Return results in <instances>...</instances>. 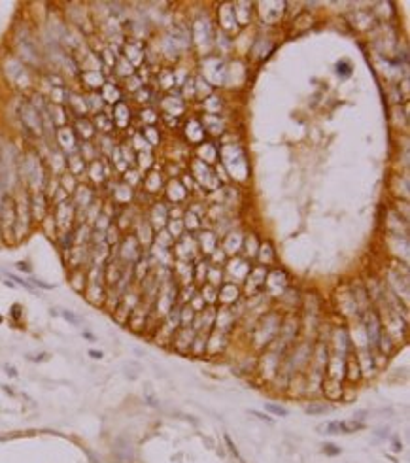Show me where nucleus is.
I'll return each instance as SVG.
<instances>
[{
  "label": "nucleus",
  "instance_id": "f257e3e1",
  "mask_svg": "<svg viewBox=\"0 0 410 463\" xmlns=\"http://www.w3.org/2000/svg\"><path fill=\"white\" fill-rule=\"evenodd\" d=\"M113 456L119 463H132L134 462V448H132V442L129 439H115L113 442Z\"/></svg>",
  "mask_w": 410,
  "mask_h": 463
},
{
  "label": "nucleus",
  "instance_id": "f03ea898",
  "mask_svg": "<svg viewBox=\"0 0 410 463\" xmlns=\"http://www.w3.org/2000/svg\"><path fill=\"white\" fill-rule=\"evenodd\" d=\"M367 427L365 421H357V420H344L340 421V433L342 435H350V433H357V431H363Z\"/></svg>",
  "mask_w": 410,
  "mask_h": 463
},
{
  "label": "nucleus",
  "instance_id": "7ed1b4c3",
  "mask_svg": "<svg viewBox=\"0 0 410 463\" xmlns=\"http://www.w3.org/2000/svg\"><path fill=\"white\" fill-rule=\"evenodd\" d=\"M316 429H318V433H320V435H342V433H340V420H333V421H325V423H320Z\"/></svg>",
  "mask_w": 410,
  "mask_h": 463
},
{
  "label": "nucleus",
  "instance_id": "20e7f679",
  "mask_svg": "<svg viewBox=\"0 0 410 463\" xmlns=\"http://www.w3.org/2000/svg\"><path fill=\"white\" fill-rule=\"evenodd\" d=\"M304 410H306V414H312V416H322V414L331 412V406L327 403H310Z\"/></svg>",
  "mask_w": 410,
  "mask_h": 463
},
{
  "label": "nucleus",
  "instance_id": "39448f33",
  "mask_svg": "<svg viewBox=\"0 0 410 463\" xmlns=\"http://www.w3.org/2000/svg\"><path fill=\"white\" fill-rule=\"evenodd\" d=\"M61 318L66 319V321H68V323H72V325H82V323H84V318H82V316H78L76 312L68 310V308H63V310H61Z\"/></svg>",
  "mask_w": 410,
  "mask_h": 463
},
{
  "label": "nucleus",
  "instance_id": "423d86ee",
  "mask_svg": "<svg viewBox=\"0 0 410 463\" xmlns=\"http://www.w3.org/2000/svg\"><path fill=\"white\" fill-rule=\"evenodd\" d=\"M265 408H267V412H270L272 416H280V418H285V416L289 414V410H287L285 406L276 405V403H267Z\"/></svg>",
  "mask_w": 410,
  "mask_h": 463
},
{
  "label": "nucleus",
  "instance_id": "0eeeda50",
  "mask_svg": "<svg viewBox=\"0 0 410 463\" xmlns=\"http://www.w3.org/2000/svg\"><path fill=\"white\" fill-rule=\"evenodd\" d=\"M144 401L148 403L150 406H153V408H157L159 406V399H157L155 391L151 390V386L150 384H146V388H144Z\"/></svg>",
  "mask_w": 410,
  "mask_h": 463
},
{
  "label": "nucleus",
  "instance_id": "6e6552de",
  "mask_svg": "<svg viewBox=\"0 0 410 463\" xmlns=\"http://www.w3.org/2000/svg\"><path fill=\"white\" fill-rule=\"evenodd\" d=\"M4 274L8 276V280L15 282V286H21V288H25L27 291H34V286H32L30 282H27V280H23V278H19V276L12 274V273H4Z\"/></svg>",
  "mask_w": 410,
  "mask_h": 463
},
{
  "label": "nucleus",
  "instance_id": "1a4fd4ad",
  "mask_svg": "<svg viewBox=\"0 0 410 463\" xmlns=\"http://www.w3.org/2000/svg\"><path fill=\"white\" fill-rule=\"evenodd\" d=\"M322 452H324L325 456H339L342 450H340V446L333 444V442H324V446H322Z\"/></svg>",
  "mask_w": 410,
  "mask_h": 463
},
{
  "label": "nucleus",
  "instance_id": "9d476101",
  "mask_svg": "<svg viewBox=\"0 0 410 463\" xmlns=\"http://www.w3.org/2000/svg\"><path fill=\"white\" fill-rule=\"evenodd\" d=\"M337 74L342 76V78H348V76L352 74V66H350L346 61H340L339 64H337Z\"/></svg>",
  "mask_w": 410,
  "mask_h": 463
},
{
  "label": "nucleus",
  "instance_id": "9b49d317",
  "mask_svg": "<svg viewBox=\"0 0 410 463\" xmlns=\"http://www.w3.org/2000/svg\"><path fill=\"white\" fill-rule=\"evenodd\" d=\"M250 414H252V416H255V418H259V420L267 421V423H270V425L274 423V418H272V416H269L267 412H259V410H250Z\"/></svg>",
  "mask_w": 410,
  "mask_h": 463
},
{
  "label": "nucleus",
  "instance_id": "f8f14e48",
  "mask_svg": "<svg viewBox=\"0 0 410 463\" xmlns=\"http://www.w3.org/2000/svg\"><path fill=\"white\" fill-rule=\"evenodd\" d=\"M28 361L32 363H43L49 359V354H45V352H42V354H36V356H27Z\"/></svg>",
  "mask_w": 410,
  "mask_h": 463
},
{
  "label": "nucleus",
  "instance_id": "ddd939ff",
  "mask_svg": "<svg viewBox=\"0 0 410 463\" xmlns=\"http://www.w3.org/2000/svg\"><path fill=\"white\" fill-rule=\"evenodd\" d=\"M30 284H32L34 288H42V290H53V286H51V284H45V282H42V280H36V278H30Z\"/></svg>",
  "mask_w": 410,
  "mask_h": 463
},
{
  "label": "nucleus",
  "instance_id": "4468645a",
  "mask_svg": "<svg viewBox=\"0 0 410 463\" xmlns=\"http://www.w3.org/2000/svg\"><path fill=\"white\" fill-rule=\"evenodd\" d=\"M15 267H17L19 271H23V273H28V274L32 273V269H30V265H28L27 261H17V263H15Z\"/></svg>",
  "mask_w": 410,
  "mask_h": 463
},
{
  "label": "nucleus",
  "instance_id": "2eb2a0df",
  "mask_svg": "<svg viewBox=\"0 0 410 463\" xmlns=\"http://www.w3.org/2000/svg\"><path fill=\"white\" fill-rule=\"evenodd\" d=\"M225 442H227V446H229V450H231V454H233V456H237V458H240V456H238V450H237V446L233 444V441H231V437H229V435H225Z\"/></svg>",
  "mask_w": 410,
  "mask_h": 463
},
{
  "label": "nucleus",
  "instance_id": "dca6fc26",
  "mask_svg": "<svg viewBox=\"0 0 410 463\" xmlns=\"http://www.w3.org/2000/svg\"><path fill=\"white\" fill-rule=\"evenodd\" d=\"M368 412L367 410H357L354 414V420H357V421H365V416H367Z\"/></svg>",
  "mask_w": 410,
  "mask_h": 463
},
{
  "label": "nucleus",
  "instance_id": "f3484780",
  "mask_svg": "<svg viewBox=\"0 0 410 463\" xmlns=\"http://www.w3.org/2000/svg\"><path fill=\"white\" fill-rule=\"evenodd\" d=\"M89 356H91L93 359H102V358H104V354H102L100 350H89Z\"/></svg>",
  "mask_w": 410,
  "mask_h": 463
},
{
  "label": "nucleus",
  "instance_id": "a211bd4d",
  "mask_svg": "<svg viewBox=\"0 0 410 463\" xmlns=\"http://www.w3.org/2000/svg\"><path fill=\"white\" fill-rule=\"evenodd\" d=\"M4 369L8 371V375H10V377H14V378L17 377V369H15V367H12V365H4Z\"/></svg>",
  "mask_w": 410,
  "mask_h": 463
},
{
  "label": "nucleus",
  "instance_id": "6ab92c4d",
  "mask_svg": "<svg viewBox=\"0 0 410 463\" xmlns=\"http://www.w3.org/2000/svg\"><path fill=\"white\" fill-rule=\"evenodd\" d=\"M84 337H85V338H89V340H93V342H95V335H91L89 331H84Z\"/></svg>",
  "mask_w": 410,
  "mask_h": 463
},
{
  "label": "nucleus",
  "instance_id": "aec40b11",
  "mask_svg": "<svg viewBox=\"0 0 410 463\" xmlns=\"http://www.w3.org/2000/svg\"><path fill=\"white\" fill-rule=\"evenodd\" d=\"M393 450H395V452H401V450H403V444H399L395 441V442H393Z\"/></svg>",
  "mask_w": 410,
  "mask_h": 463
},
{
  "label": "nucleus",
  "instance_id": "412c9836",
  "mask_svg": "<svg viewBox=\"0 0 410 463\" xmlns=\"http://www.w3.org/2000/svg\"><path fill=\"white\" fill-rule=\"evenodd\" d=\"M0 323H2V318H0Z\"/></svg>",
  "mask_w": 410,
  "mask_h": 463
},
{
  "label": "nucleus",
  "instance_id": "4be33fe9",
  "mask_svg": "<svg viewBox=\"0 0 410 463\" xmlns=\"http://www.w3.org/2000/svg\"><path fill=\"white\" fill-rule=\"evenodd\" d=\"M0 282H2V278H0Z\"/></svg>",
  "mask_w": 410,
  "mask_h": 463
}]
</instances>
